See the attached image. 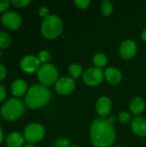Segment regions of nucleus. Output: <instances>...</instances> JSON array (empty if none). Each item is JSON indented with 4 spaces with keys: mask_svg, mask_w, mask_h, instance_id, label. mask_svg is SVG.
Segmentation results:
<instances>
[{
    "mask_svg": "<svg viewBox=\"0 0 146 147\" xmlns=\"http://www.w3.org/2000/svg\"><path fill=\"white\" fill-rule=\"evenodd\" d=\"M24 136L18 132L9 134L6 138V145L8 147H22L24 144Z\"/></svg>",
    "mask_w": 146,
    "mask_h": 147,
    "instance_id": "15",
    "label": "nucleus"
},
{
    "mask_svg": "<svg viewBox=\"0 0 146 147\" xmlns=\"http://www.w3.org/2000/svg\"><path fill=\"white\" fill-rule=\"evenodd\" d=\"M11 42L10 35L5 31H0V49H6Z\"/></svg>",
    "mask_w": 146,
    "mask_h": 147,
    "instance_id": "18",
    "label": "nucleus"
},
{
    "mask_svg": "<svg viewBox=\"0 0 146 147\" xmlns=\"http://www.w3.org/2000/svg\"><path fill=\"white\" fill-rule=\"evenodd\" d=\"M39 15L42 17H47L49 16V9L46 6H41L39 9Z\"/></svg>",
    "mask_w": 146,
    "mask_h": 147,
    "instance_id": "28",
    "label": "nucleus"
},
{
    "mask_svg": "<svg viewBox=\"0 0 146 147\" xmlns=\"http://www.w3.org/2000/svg\"><path fill=\"white\" fill-rule=\"evenodd\" d=\"M115 147H120V146H115Z\"/></svg>",
    "mask_w": 146,
    "mask_h": 147,
    "instance_id": "37",
    "label": "nucleus"
},
{
    "mask_svg": "<svg viewBox=\"0 0 146 147\" xmlns=\"http://www.w3.org/2000/svg\"><path fill=\"white\" fill-rule=\"evenodd\" d=\"M142 38H143V40L146 41V28L143 31V33H142Z\"/></svg>",
    "mask_w": 146,
    "mask_h": 147,
    "instance_id": "32",
    "label": "nucleus"
},
{
    "mask_svg": "<svg viewBox=\"0 0 146 147\" xmlns=\"http://www.w3.org/2000/svg\"><path fill=\"white\" fill-rule=\"evenodd\" d=\"M50 90L42 84H34L29 88L25 96V104L32 109L45 106L51 99Z\"/></svg>",
    "mask_w": 146,
    "mask_h": 147,
    "instance_id": "2",
    "label": "nucleus"
},
{
    "mask_svg": "<svg viewBox=\"0 0 146 147\" xmlns=\"http://www.w3.org/2000/svg\"><path fill=\"white\" fill-rule=\"evenodd\" d=\"M63 30V22L56 15H49L41 25V33L46 39L52 40L58 37Z\"/></svg>",
    "mask_w": 146,
    "mask_h": 147,
    "instance_id": "4",
    "label": "nucleus"
},
{
    "mask_svg": "<svg viewBox=\"0 0 146 147\" xmlns=\"http://www.w3.org/2000/svg\"><path fill=\"white\" fill-rule=\"evenodd\" d=\"M70 146V141L66 139H59L58 140L55 144L54 147H69Z\"/></svg>",
    "mask_w": 146,
    "mask_h": 147,
    "instance_id": "25",
    "label": "nucleus"
},
{
    "mask_svg": "<svg viewBox=\"0 0 146 147\" xmlns=\"http://www.w3.org/2000/svg\"><path fill=\"white\" fill-rule=\"evenodd\" d=\"M119 120L123 124H128L131 121V115L127 112H121L119 115Z\"/></svg>",
    "mask_w": 146,
    "mask_h": 147,
    "instance_id": "23",
    "label": "nucleus"
},
{
    "mask_svg": "<svg viewBox=\"0 0 146 147\" xmlns=\"http://www.w3.org/2000/svg\"><path fill=\"white\" fill-rule=\"evenodd\" d=\"M145 103L144 100L140 97H135L130 102V109L134 115L141 114L145 110Z\"/></svg>",
    "mask_w": 146,
    "mask_h": 147,
    "instance_id": "17",
    "label": "nucleus"
},
{
    "mask_svg": "<svg viewBox=\"0 0 146 147\" xmlns=\"http://www.w3.org/2000/svg\"><path fill=\"white\" fill-rule=\"evenodd\" d=\"M3 131H2V128L0 127V144L3 142Z\"/></svg>",
    "mask_w": 146,
    "mask_h": 147,
    "instance_id": "31",
    "label": "nucleus"
},
{
    "mask_svg": "<svg viewBox=\"0 0 146 147\" xmlns=\"http://www.w3.org/2000/svg\"><path fill=\"white\" fill-rule=\"evenodd\" d=\"M69 73L73 78H78L82 75V67L77 64H72L69 67Z\"/></svg>",
    "mask_w": 146,
    "mask_h": 147,
    "instance_id": "20",
    "label": "nucleus"
},
{
    "mask_svg": "<svg viewBox=\"0 0 146 147\" xmlns=\"http://www.w3.org/2000/svg\"><path fill=\"white\" fill-rule=\"evenodd\" d=\"M75 4L79 9H87L89 5L90 4V1L89 0H76Z\"/></svg>",
    "mask_w": 146,
    "mask_h": 147,
    "instance_id": "24",
    "label": "nucleus"
},
{
    "mask_svg": "<svg viewBox=\"0 0 146 147\" xmlns=\"http://www.w3.org/2000/svg\"><path fill=\"white\" fill-rule=\"evenodd\" d=\"M30 2L31 1H29V0H12L11 1V3H13L16 7L22 8V7H25L28 4H29Z\"/></svg>",
    "mask_w": 146,
    "mask_h": 147,
    "instance_id": "26",
    "label": "nucleus"
},
{
    "mask_svg": "<svg viewBox=\"0 0 146 147\" xmlns=\"http://www.w3.org/2000/svg\"><path fill=\"white\" fill-rule=\"evenodd\" d=\"M45 135L44 127L39 123H31L25 127L24 139L29 144H34L40 141Z\"/></svg>",
    "mask_w": 146,
    "mask_h": 147,
    "instance_id": "6",
    "label": "nucleus"
},
{
    "mask_svg": "<svg viewBox=\"0 0 146 147\" xmlns=\"http://www.w3.org/2000/svg\"><path fill=\"white\" fill-rule=\"evenodd\" d=\"M69 147H77V146H70Z\"/></svg>",
    "mask_w": 146,
    "mask_h": 147,
    "instance_id": "35",
    "label": "nucleus"
},
{
    "mask_svg": "<svg viewBox=\"0 0 146 147\" xmlns=\"http://www.w3.org/2000/svg\"><path fill=\"white\" fill-rule=\"evenodd\" d=\"M1 22L4 28L10 30H15L19 28L22 24V17L15 11H8L2 16Z\"/></svg>",
    "mask_w": 146,
    "mask_h": 147,
    "instance_id": "8",
    "label": "nucleus"
},
{
    "mask_svg": "<svg viewBox=\"0 0 146 147\" xmlns=\"http://www.w3.org/2000/svg\"><path fill=\"white\" fill-rule=\"evenodd\" d=\"M11 93L15 96H22L28 92V85L25 80L23 79H16L15 80L10 86Z\"/></svg>",
    "mask_w": 146,
    "mask_h": 147,
    "instance_id": "14",
    "label": "nucleus"
},
{
    "mask_svg": "<svg viewBox=\"0 0 146 147\" xmlns=\"http://www.w3.org/2000/svg\"><path fill=\"white\" fill-rule=\"evenodd\" d=\"M101 9H102V12L104 16H110L113 12V4L108 2V1H104L102 3V6H101Z\"/></svg>",
    "mask_w": 146,
    "mask_h": 147,
    "instance_id": "21",
    "label": "nucleus"
},
{
    "mask_svg": "<svg viewBox=\"0 0 146 147\" xmlns=\"http://www.w3.org/2000/svg\"><path fill=\"white\" fill-rule=\"evenodd\" d=\"M40 64L38 58L33 55H27L21 60L20 65L23 71L27 73H34L40 69Z\"/></svg>",
    "mask_w": 146,
    "mask_h": 147,
    "instance_id": "9",
    "label": "nucleus"
},
{
    "mask_svg": "<svg viewBox=\"0 0 146 147\" xmlns=\"http://www.w3.org/2000/svg\"><path fill=\"white\" fill-rule=\"evenodd\" d=\"M5 97H6V90H5V88L2 84H0V102H3Z\"/></svg>",
    "mask_w": 146,
    "mask_h": 147,
    "instance_id": "30",
    "label": "nucleus"
},
{
    "mask_svg": "<svg viewBox=\"0 0 146 147\" xmlns=\"http://www.w3.org/2000/svg\"><path fill=\"white\" fill-rule=\"evenodd\" d=\"M75 82L70 78H61L56 82L55 90L60 95H69L75 89Z\"/></svg>",
    "mask_w": 146,
    "mask_h": 147,
    "instance_id": "10",
    "label": "nucleus"
},
{
    "mask_svg": "<svg viewBox=\"0 0 146 147\" xmlns=\"http://www.w3.org/2000/svg\"><path fill=\"white\" fill-rule=\"evenodd\" d=\"M38 79L44 86H51L57 82L58 79V70L52 64H44L38 70Z\"/></svg>",
    "mask_w": 146,
    "mask_h": 147,
    "instance_id": "5",
    "label": "nucleus"
},
{
    "mask_svg": "<svg viewBox=\"0 0 146 147\" xmlns=\"http://www.w3.org/2000/svg\"><path fill=\"white\" fill-rule=\"evenodd\" d=\"M105 78L111 84H117L121 80V73L114 67H109L105 71Z\"/></svg>",
    "mask_w": 146,
    "mask_h": 147,
    "instance_id": "16",
    "label": "nucleus"
},
{
    "mask_svg": "<svg viewBox=\"0 0 146 147\" xmlns=\"http://www.w3.org/2000/svg\"><path fill=\"white\" fill-rule=\"evenodd\" d=\"M10 2L8 0H0V13H3L8 9L9 7Z\"/></svg>",
    "mask_w": 146,
    "mask_h": 147,
    "instance_id": "27",
    "label": "nucleus"
},
{
    "mask_svg": "<svg viewBox=\"0 0 146 147\" xmlns=\"http://www.w3.org/2000/svg\"><path fill=\"white\" fill-rule=\"evenodd\" d=\"M89 134L91 142L96 147L110 146L115 140V131L113 123L104 118L94 121L90 127Z\"/></svg>",
    "mask_w": 146,
    "mask_h": 147,
    "instance_id": "1",
    "label": "nucleus"
},
{
    "mask_svg": "<svg viewBox=\"0 0 146 147\" xmlns=\"http://www.w3.org/2000/svg\"><path fill=\"white\" fill-rule=\"evenodd\" d=\"M83 81L89 86H96L103 80L104 73L102 69L97 67L89 68L83 73Z\"/></svg>",
    "mask_w": 146,
    "mask_h": 147,
    "instance_id": "7",
    "label": "nucleus"
},
{
    "mask_svg": "<svg viewBox=\"0 0 146 147\" xmlns=\"http://www.w3.org/2000/svg\"><path fill=\"white\" fill-rule=\"evenodd\" d=\"M137 45L133 40H126L120 47V54L125 59H130L136 54Z\"/></svg>",
    "mask_w": 146,
    "mask_h": 147,
    "instance_id": "11",
    "label": "nucleus"
},
{
    "mask_svg": "<svg viewBox=\"0 0 146 147\" xmlns=\"http://www.w3.org/2000/svg\"><path fill=\"white\" fill-rule=\"evenodd\" d=\"M25 112V104L19 98H11L7 101L1 109L3 119L14 121L20 119Z\"/></svg>",
    "mask_w": 146,
    "mask_h": 147,
    "instance_id": "3",
    "label": "nucleus"
},
{
    "mask_svg": "<svg viewBox=\"0 0 146 147\" xmlns=\"http://www.w3.org/2000/svg\"><path fill=\"white\" fill-rule=\"evenodd\" d=\"M111 109H112V102L108 97L102 96L97 100L96 109L97 114L101 117H106L107 115H108L111 111Z\"/></svg>",
    "mask_w": 146,
    "mask_h": 147,
    "instance_id": "12",
    "label": "nucleus"
},
{
    "mask_svg": "<svg viewBox=\"0 0 146 147\" xmlns=\"http://www.w3.org/2000/svg\"><path fill=\"white\" fill-rule=\"evenodd\" d=\"M37 58H38L39 61L40 63H43V65H44V64H47V62L50 60L51 55H50V53L47 51H41L40 53H39Z\"/></svg>",
    "mask_w": 146,
    "mask_h": 147,
    "instance_id": "22",
    "label": "nucleus"
},
{
    "mask_svg": "<svg viewBox=\"0 0 146 147\" xmlns=\"http://www.w3.org/2000/svg\"><path fill=\"white\" fill-rule=\"evenodd\" d=\"M1 55H2V54H1V51H0V58H1Z\"/></svg>",
    "mask_w": 146,
    "mask_h": 147,
    "instance_id": "36",
    "label": "nucleus"
},
{
    "mask_svg": "<svg viewBox=\"0 0 146 147\" xmlns=\"http://www.w3.org/2000/svg\"><path fill=\"white\" fill-rule=\"evenodd\" d=\"M93 61L97 68H102L106 65L108 62V59L104 53H96L93 59Z\"/></svg>",
    "mask_w": 146,
    "mask_h": 147,
    "instance_id": "19",
    "label": "nucleus"
},
{
    "mask_svg": "<svg viewBox=\"0 0 146 147\" xmlns=\"http://www.w3.org/2000/svg\"><path fill=\"white\" fill-rule=\"evenodd\" d=\"M132 130L139 136H146V118L136 117L131 122Z\"/></svg>",
    "mask_w": 146,
    "mask_h": 147,
    "instance_id": "13",
    "label": "nucleus"
},
{
    "mask_svg": "<svg viewBox=\"0 0 146 147\" xmlns=\"http://www.w3.org/2000/svg\"><path fill=\"white\" fill-rule=\"evenodd\" d=\"M24 147H34V146L33 145H30V144H29V145H26Z\"/></svg>",
    "mask_w": 146,
    "mask_h": 147,
    "instance_id": "34",
    "label": "nucleus"
},
{
    "mask_svg": "<svg viewBox=\"0 0 146 147\" xmlns=\"http://www.w3.org/2000/svg\"><path fill=\"white\" fill-rule=\"evenodd\" d=\"M114 120H115V116H111V118L109 119V121L113 123L114 121Z\"/></svg>",
    "mask_w": 146,
    "mask_h": 147,
    "instance_id": "33",
    "label": "nucleus"
},
{
    "mask_svg": "<svg viewBox=\"0 0 146 147\" xmlns=\"http://www.w3.org/2000/svg\"><path fill=\"white\" fill-rule=\"evenodd\" d=\"M6 74H7V71H6L5 67L3 65H0V82L5 78Z\"/></svg>",
    "mask_w": 146,
    "mask_h": 147,
    "instance_id": "29",
    "label": "nucleus"
}]
</instances>
